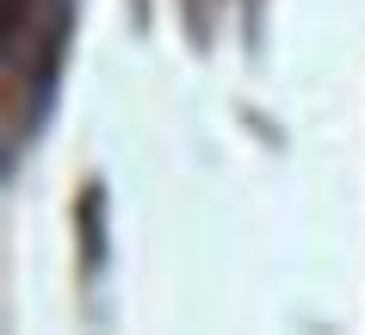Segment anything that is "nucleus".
I'll return each instance as SVG.
<instances>
[{"instance_id": "f257e3e1", "label": "nucleus", "mask_w": 365, "mask_h": 335, "mask_svg": "<svg viewBox=\"0 0 365 335\" xmlns=\"http://www.w3.org/2000/svg\"><path fill=\"white\" fill-rule=\"evenodd\" d=\"M81 224H87V255L99 261V186H87V199H81Z\"/></svg>"}, {"instance_id": "f03ea898", "label": "nucleus", "mask_w": 365, "mask_h": 335, "mask_svg": "<svg viewBox=\"0 0 365 335\" xmlns=\"http://www.w3.org/2000/svg\"><path fill=\"white\" fill-rule=\"evenodd\" d=\"M25 31V0H6V44Z\"/></svg>"}]
</instances>
